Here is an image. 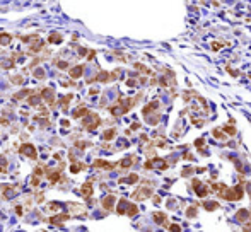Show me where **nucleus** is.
<instances>
[{
  "label": "nucleus",
  "mask_w": 251,
  "mask_h": 232,
  "mask_svg": "<svg viewBox=\"0 0 251 232\" xmlns=\"http://www.w3.org/2000/svg\"><path fill=\"white\" fill-rule=\"evenodd\" d=\"M243 195H244V191H243V188H241V186L227 188L225 191H222V193H220V196H222V198H225V200H229V201H239L241 198H243Z\"/></svg>",
  "instance_id": "1"
},
{
  "label": "nucleus",
  "mask_w": 251,
  "mask_h": 232,
  "mask_svg": "<svg viewBox=\"0 0 251 232\" xmlns=\"http://www.w3.org/2000/svg\"><path fill=\"white\" fill-rule=\"evenodd\" d=\"M99 123H101V118L96 113H89V114L85 116L82 120V127L87 130V132H92V130H96V128L99 127Z\"/></svg>",
  "instance_id": "2"
},
{
  "label": "nucleus",
  "mask_w": 251,
  "mask_h": 232,
  "mask_svg": "<svg viewBox=\"0 0 251 232\" xmlns=\"http://www.w3.org/2000/svg\"><path fill=\"white\" fill-rule=\"evenodd\" d=\"M19 152H21L22 155L29 157V159H38L36 147H34V145H31V143H24V145H22V147L19 148Z\"/></svg>",
  "instance_id": "3"
},
{
  "label": "nucleus",
  "mask_w": 251,
  "mask_h": 232,
  "mask_svg": "<svg viewBox=\"0 0 251 232\" xmlns=\"http://www.w3.org/2000/svg\"><path fill=\"white\" fill-rule=\"evenodd\" d=\"M149 196H152V190L150 188H138V190L132 195V198L137 201H142V200H147Z\"/></svg>",
  "instance_id": "4"
},
{
  "label": "nucleus",
  "mask_w": 251,
  "mask_h": 232,
  "mask_svg": "<svg viewBox=\"0 0 251 232\" xmlns=\"http://www.w3.org/2000/svg\"><path fill=\"white\" fill-rule=\"evenodd\" d=\"M41 99H45V102H48V104L51 106L53 102H55V90L51 89V87H46V89L41 90Z\"/></svg>",
  "instance_id": "5"
},
{
  "label": "nucleus",
  "mask_w": 251,
  "mask_h": 232,
  "mask_svg": "<svg viewBox=\"0 0 251 232\" xmlns=\"http://www.w3.org/2000/svg\"><path fill=\"white\" fill-rule=\"evenodd\" d=\"M115 201H116L115 195H108V196H104V198H103V208H104L106 212H111L113 208H115Z\"/></svg>",
  "instance_id": "6"
},
{
  "label": "nucleus",
  "mask_w": 251,
  "mask_h": 232,
  "mask_svg": "<svg viewBox=\"0 0 251 232\" xmlns=\"http://www.w3.org/2000/svg\"><path fill=\"white\" fill-rule=\"evenodd\" d=\"M79 193H80V196H84V198H89V196L92 195V183H91V181L84 183V185L80 186Z\"/></svg>",
  "instance_id": "7"
},
{
  "label": "nucleus",
  "mask_w": 251,
  "mask_h": 232,
  "mask_svg": "<svg viewBox=\"0 0 251 232\" xmlns=\"http://www.w3.org/2000/svg\"><path fill=\"white\" fill-rule=\"evenodd\" d=\"M68 213H70V215H79V213H80V215H85V208H84L82 205H75V203H68Z\"/></svg>",
  "instance_id": "8"
},
{
  "label": "nucleus",
  "mask_w": 251,
  "mask_h": 232,
  "mask_svg": "<svg viewBox=\"0 0 251 232\" xmlns=\"http://www.w3.org/2000/svg\"><path fill=\"white\" fill-rule=\"evenodd\" d=\"M84 74V65H75L73 69H70L68 75H70V79H80Z\"/></svg>",
  "instance_id": "9"
},
{
  "label": "nucleus",
  "mask_w": 251,
  "mask_h": 232,
  "mask_svg": "<svg viewBox=\"0 0 251 232\" xmlns=\"http://www.w3.org/2000/svg\"><path fill=\"white\" fill-rule=\"evenodd\" d=\"M249 217H251V213H249V210H246V208H241L237 213H236V220L237 222H246V220H249Z\"/></svg>",
  "instance_id": "10"
},
{
  "label": "nucleus",
  "mask_w": 251,
  "mask_h": 232,
  "mask_svg": "<svg viewBox=\"0 0 251 232\" xmlns=\"http://www.w3.org/2000/svg\"><path fill=\"white\" fill-rule=\"evenodd\" d=\"M157 108H159V101H152V102H149V104L144 108V111H142V113H144V116H149L152 111H156Z\"/></svg>",
  "instance_id": "11"
},
{
  "label": "nucleus",
  "mask_w": 251,
  "mask_h": 232,
  "mask_svg": "<svg viewBox=\"0 0 251 232\" xmlns=\"http://www.w3.org/2000/svg\"><path fill=\"white\" fill-rule=\"evenodd\" d=\"M70 218V213H62V215H55V217H51L50 218V224H62V222H65V220H68Z\"/></svg>",
  "instance_id": "12"
},
{
  "label": "nucleus",
  "mask_w": 251,
  "mask_h": 232,
  "mask_svg": "<svg viewBox=\"0 0 251 232\" xmlns=\"http://www.w3.org/2000/svg\"><path fill=\"white\" fill-rule=\"evenodd\" d=\"M94 167H101V169H115L116 164H111V162H106V160H101V159H98V160H94Z\"/></svg>",
  "instance_id": "13"
},
{
  "label": "nucleus",
  "mask_w": 251,
  "mask_h": 232,
  "mask_svg": "<svg viewBox=\"0 0 251 232\" xmlns=\"http://www.w3.org/2000/svg\"><path fill=\"white\" fill-rule=\"evenodd\" d=\"M135 160H137V157L135 155H130V157H125L123 160L120 162V167L121 169H128L132 166V164H135Z\"/></svg>",
  "instance_id": "14"
},
{
  "label": "nucleus",
  "mask_w": 251,
  "mask_h": 232,
  "mask_svg": "<svg viewBox=\"0 0 251 232\" xmlns=\"http://www.w3.org/2000/svg\"><path fill=\"white\" fill-rule=\"evenodd\" d=\"M92 80H98V82H108V80H111V74H108V72L103 70V72H99ZM92 80H91V82H92Z\"/></svg>",
  "instance_id": "15"
},
{
  "label": "nucleus",
  "mask_w": 251,
  "mask_h": 232,
  "mask_svg": "<svg viewBox=\"0 0 251 232\" xmlns=\"http://www.w3.org/2000/svg\"><path fill=\"white\" fill-rule=\"evenodd\" d=\"M89 113H91V111L87 109V108H77V109L72 113V116H73V118H84V116H87Z\"/></svg>",
  "instance_id": "16"
},
{
  "label": "nucleus",
  "mask_w": 251,
  "mask_h": 232,
  "mask_svg": "<svg viewBox=\"0 0 251 232\" xmlns=\"http://www.w3.org/2000/svg\"><path fill=\"white\" fill-rule=\"evenodd\" d=\"M60 171H62V169H58V171H48V178H50V183H51V185H55V183L60 179V176H62Z\"/></svg>",
  "instance_id": "17"
},
{
  "label": "nucleus",
  "mask_w": 251,
  "mask_h": 232,
  "mask_svg": "<svg viewBox=\"0 0 251 232\" xmlns=\"http://www.w3.org/2000/svg\"><path fill=\"white\" fill-rule=\"evenodd\" d=\"M154 220H156L157 224L167 225V215H164V213H161V212H156V213H154Z\"/></svg>",
  "instance_id": "18"
},
{
  "label": "nucleus",
  "mask_w": 251,
  "mask_h": 232,
  "mask_svg": "<svg viewBox=\"0 0 251 232\" xmlns=\"http://www.w3.org/2000/svg\"><path fill=\"white\" fill-rule=\"evenodd\" d=\"M128 206H130V203L126 200H120V205H118V208H116V212L120 213V215H123V213H126V210H128Z\"/></svg>",
  "instance_id": "19"
},
{
  "label": "nucleus",
  "mask_w": 251,
  "mask_h": 232,
  "mask_svg": "<svg viewBox=\"0 0 251 232\" xmlns=\"http://www.w3.org/2000/svg\"><path fill=\"white\" fill-rule=\"evenodd\" d=\"M11 41H12V36L9 32H0V44L2 46H7Z\"/></svg>",
  "instance_id": "20"
},
{
  "label": "nucleus",
  "mask_w": 251,
  "mask_h": 232,
  "mask_svg": "<svg viewBox=\"0 0 251 232\" xmlns=\"http://www.w3.org/2000/svg\"><path fill=\"white\" fill-rule=\"evenodd\" d=\"M2 191H4L5 198H12V196L16 195V190H12V186H7V185L2 186Z\"/></svg>",
  "instance_id": "21"
},
{
  "label": "nucleus",
  "mask_w": 251,
  "mask_h": 232,
  "mask_svg": "<svg viewBox=\"0 0 251 232\" xmlns=\"http://www.w3.org/2000/svg\"><path fill=\"white\" fill-rule=\"evenodd\" d=\"M48 41L53 43V44H58V43H62V34H58V32H51L50 38H48Z\"/></svg>",
  "instance_id": "22"
},
{
  "label": "nucleus",
  "mask_w": 251,
  "mask_h": 232,
  "mask_svg": "<svg viewBox=\"0 0 251 232\" xmlns=\"http://www.w3.org/2000/svg\"><path fill=\"white\" fill-rule=\"evenodd\" d=\"M140 179L137 174H130L128 178H123V179H120V183H128V185H133V183H137V181Z\"/></svg>",
  "instance_id": "23"
},
{
  "label": "nucleus",
  "mask_w": 251,
  "mask_h": 232,
  "mask_svg": "<svg viewBox=\"0 0 251 232\" xmlns=\"http://www.w3.org/2000/svg\"><path fill=\"white\" fill-rule=\"evenodd\" d=\"M115 137H116V130L115 128H110V130H106V132L103 133V138H104V140H113Z\"/></svg>",
  "instance_id": "24"
},
{
  "label": "nucleus",
  "mask_w": 251,
  "mask_h": 232,
  "mask_svg": "<svg viewBox=\"0 0 251 232\" xmlns=\"http://www.w3.org/2000/svg\"><path fill=\"white\" fill-rule=\"evenodd\" d=\"M39 101H41V96H34V94H31V96H29V99H27V102H29L31 106H34V108H36V106H39Z\"/></svg>",
  "instance_id": "25"
},
{
  "label": "nucleus",
  "mask_w": 251,
  "mask_h": 232,
  "mask_svg": "<svg viewBox=\"0 0 251 232\" xmlns=\"http://www.w3.org/2000/svg\"><path fill=\"white\" fill-rule=\"evenodd\" d=\"M84 167H85V166H84L82 162H73L72 167H70V172H72V174H77L79 171H82Z\"/></svg>",
  "instance_id": "26"
},
{
  "label": "nucleus",
  "mask_w": 251,
  "mask_h": 232,
  "mask_svg": "<svg viewBox=\"0 0 251 232\" xmlns=\"http://www.w3.org/2000/svg\"><path fill=\"white\" fill-rule=\"evenodd\" d=\"M137 213H138V206H137V205H133V203H130L128 210H126V215H128V217H135Z\"/></svg>",
  "instance_id": "27"
},
{
  "label": "nucleus",
  "mask_w": 251,
  "mask_h": 232,
  "mask_svg": "<svg viewBox=\"0 0 251 232\" xmlns=\"http://www.w3.org/2000/svg\"><path fill=\"white\" fill-rule=\"evenodd\" d=\"M212 135H214L215 138H219V140H224V138H225L224 130H222V128H215L214 132H212Z\"/></svg>",
  "instance_id": "28"
},
{
  "label": "nucleus",
  "mask_w": 251,
  "mask_h": 232,
  "mask_svg": "<svg viewBox=\"0 0 251 232\" xmlns=\"http://www.w3.org/2000/svg\"><path fill=\"white\" fill-rule=\"evenodd\" d=\"M31 94H33V90H31V89H24V90H21L19 94L14 96V99H22V97H26V96H31Z\"/></svg>",
  "instance_id": "29"
},
{
  "label": "nucleus",
  "mask_w": 251,
  "mask_h": 232,
  "mask_svg": "<svg viewBox=\"0 0 251 232\" xmlns=\"http://www.w3.org/2000/svg\"><path fill=\"white\" fill-rule=\"evenodd\" d=\"M147 121L150 123V125H157L159 123V120H161V114H156V116H145Z\"/></svg>",
  "instance_id": "30"
},
{
  "label": "nucleus",
  "mask_w": 251,
  "mask_h": 232,
  "mask_svg": "<svg viewBox=\"0 0 251 232\" xmlns=\"http://www.w3.org/2000/svg\"><path fill=\"white\" fill-rule=\"evenodd\" d=\"M133 67H135V69L138 70V72H142V74H150V70L147 69L145 65H142V63H135Z\"/></svg>",
  "instance_id": "31"
},
{
  "label": "nucleus",
  "mask_w": 251,
  "mask_h": 232,
  "mask_svg": "<svg viewBox=\"0 0 251 232\" xmlns=\"http://www.w3.org/2000/svg\"><path fill=\"white\" fill-rule=\"evenodd\" d=\"M205 208H207V210H217V208H219V203H217V201H210V203H205Z\"/></svg>",
  "instance_id": "32"
},
{
  "label": "nucleus",
  "mask_w": 251,
  "mask_h": 232,
  "mask_svg": "<svg viewBox=\"0 0 251 232\" xmlns=\"http://www.w3.org/2000/svg\"><path fill=\"white\" fill-rule=\"evenodd\" d=\"M72 97H73L72 94H67V96H65V97H63V99H62V102H60V104H62L63 108H67V106H68V102L72 101Z\"/></svg>",
  "instance_id": "33"
},
{
  "label": "nucleus",
  "mask_w": 251,
  "mask_h": 232,
  "mask_svg": "<svg viewBox=\"0 0 251 232\" xmlns=\"http://www.w3.org/2000/svg\"><path fill=\"white\" fill-rule=\"evenodd\" d=\"M34 77H36V79H45L46 74H45V70L43 69H38V70H34Z\"/></svg>",
  "instance_id": "34"
},
{
  "label": "nucleus",
  "mask_w": 251,
  "mask_h": 232,
  "mask_svg": "<svg viewBox=\"0 0 251 232\" xmlns=\"http://www.w3.org/2000/svg\"><path fill=\"white\" fill-rule=\"evenodd\" d=\"M224 44H225V43H220V41H214V43H212V50H214V51H219L220 48L224 46Z\"/></svg>",
  "instance_id": "35"
},
{
  "label": "nucleus",
  "mask_w": 251,
  "mask_h": 232,
  "mask_svg": "<svg viewBox=\"0 0 251 232\" xmlns=\"http://www.w3.org/2000/svg\"><path fill=\"white\" fill-rule=\"evenodd\" d=\"M195 215H197V208H195V206H190L188 210H186V217H190V218H193Z\"/></svg>",
  "instance_id": "36"
},
{
  "label": "nucleus",
  "mask_w": 251,
  "mask_h": 232,
  "mask_svg": "<svg viewBox=\"0 0 251 232\" xmlns=\"http://www.w3.org/2000/svg\"><path fill=\"white\" fill-rule=\"evenodd\" d=\"M191 172H195V167H186V169H183L181 171V176H184V178H188Z\"/></svg>",
  "instance_id": "37"
},
{
  "label": "nucleus",
  "mask_w": 251,
  "mask_h": 232,
  "mask_svg": "<svg viewBox=\"0 0 251 232\" xmlns=\"http://www.w3.org/2000/svg\"><path fill=\"white\" fill-rule=\"evenodd\" d=\"M222 130H224L227 135H236V128H234V127H224Z\"/></svg>",
  "instance_id": "38"
},
{
  "label": "nucleus",
  "mask_w": 251,
  "mask_h": 232,
  "mask_svg": "<svg viewBox=\"0 0 251 232\" xmlns=\"http://www.w3.org/2000/svg\"><path fill=\"white\" fill-rule=\"evenodd\" d=\"M89 145H91L89 142H77L75 143V147L77 148H85V147H89Z\"/></svg>",
  "instance_id": "39"
},
{
  "label": "nucleus",
  "mask_w": 251,
  "mask_h": 232,
  "mask_svg": "<svg viewBox=\"0 0 251 232\" xmlns=\"http://www.w3.org/2000/svg\"><path fill=\"white\" fill-rule=\"evenodd\" d=\"M227 72H229L232 77H239V72H237V70H234V69H231V67H227Z\"/></svg>",
  "instance_id": "40"
},
{
  "label": "nucleus",
  "mask_w": 251,
  "mask_h": 232,
  "mask_svg": "<svg viewBox=\"0 0 251 232\" xmlns=\"http://www.w3.org/2000/svg\"><path fill=\"white\" fill-rule=\"evenodd\" d=\"M12 82L14 84H22V77L21 75H16V77H12Z\"/></svg>",
  "instance_id": "41"
},
{
  "label": "nucleus",
  "mask_w": 251,
  "mask_h": 232,
  "mask_svg": "<svg viewBox=\"0 0 251 232\" xmlns=\"http://www.w3.org/2000/svg\"><path fill=\"white\" fill-rule=\"evenodd\" d=\"M169 230H171V232H181V229H179V225H176V224H173V225L169 227Z\"/></svg>",
  "instance_id": "42"
},
{
  "label": "nucleus",
  "mask_w": 251,
  "mask_h": 232,
  "mask_svg": "<svg viewBox=\"0 0 251 232\" xmlns=\"http://www.w3.org/2000/svg\"><path fill=\"white\" fill-rule=\"evenodd\" d=\"M48 208H50V210H60V205H58V203H50Z\"/></svg>",
  "instance_id": "43"
},
{
  "label": "nucleus",
  "mask_w": 251,
  "mask_h": 232,
  "mask_svg": "<svg viewBox=\"0 0 251 232\" xmlns=\"http://www.w3.org/2000/svg\"><path fill=\"white\" fill-rule=\"evenodd\" d=\"M31 185H33V186H38V185H39V178H38V176H33Z\"/></svg>",
  "instance_id": "44"
},
{
  "label": "nucleus",
  "mask_w": 251,
  "mask_h": 232,
  "mask_svg": "<svg viewBox=\"0 0 251 232\" xmlns=\"http://www.w3.org/2000/svg\"><path fill=\"white\" fill-rule=\"evenodd\" d=\"M57 65H58V69H62V70H63V69H67V67H68V63H67V62H58Z\"/></svg>",
  "instance_id": "45"
},
{
  "label": "nucleus",
  "mask_w": 251,
  "mask_h": 232,
  "mask_svg": "<svg viewBox=\"0 0 251 232\" xmlns=\"http://www.w3.org/2000/svg\"><path fill=\"white\" fill-rule=\"evenodd\" d=\"M203 143H205V140H203V138H198V140L195 142V147H202Z\"/></svg>",
  "instance_id": "46"
},
{
  "label": "nucleus",
  "mask_w": 251,
  "mask_h": 232,
  "mask_svg": "<svg viewBox=\"0 0 251 232\" xmlns=\"http://www.w3.org/2000/svg\"><path fill=\"white\" fill-rule=\"evenodd\" d=\"M41 174H43V169H41V167H36V169H34V176H38V178H39Z\"/></svg>",
  "instance_id": "47"
},
{
  "label": "nucleus",
  "mask_w": 251,
  "mask_h": 232,
  "mask_svg": "<svg viewBox=\"0 0 251 232\" xmlns=\"http://www.w3.org/2000/svg\"><path fill=\"white\" fill-rule=\"evenodd\" d=\"M138 128H140V123H133L132 125V130H138Z\"/></svg>",
  "instance_id": "48"
},
{
  "label": "nucleus",
  "mask_w": 251,
  "mask_h": 232,
  "mask_svg": "<svg viewBox=\"0 0 251 232\" xmlns=\"http://www.w3.org/2000/svg\"><path fill=\"white\" fill-rule=\"evenodd\" d=\"M0 164H2V166H4V171H5V164H7V160L4 157H0Z\"/></svg>",
  "instance_id": "49"
},
{
  "label": "nucleus",
  "mask_w": 251,
  "mask_h": 232,
  "mask_svg": "<svg viewBox=\"0 0 251 232\" xmlns=\"http://www.w3.org/2000/svg\"><path fill=\"white\" fill-rule=\"evenodd\" d=\"M126 84L130 85V87H133V85H137V82H135V80H128V82H126Z\"/></svg>",
  "instance_id": "50"
},
{
  "label": "nucleus",
  "mask_w": 251,
  "mask_h": 232,
  "mask_svg": "<svg viewBox=\"0 0 251 232\" xmlns=\"http://www.w3.org/2000/svg\"><path fill=\"white\" fill-rule=\"evenodd\" d=\"M154 203H161V198L159 196H154Z\"/></svg>",
  "instance_id": "51"
},
{
  "label": "nucleus",
  "mask_w": 251,
  "mask_h": 232,
  "mask_svg": "<svg viewBox=\"0 0 251 232\" xmlns=\"http://www.w3.org/2000/svg\"><path fill=\"white\" fill-rule=\"evenodd\" d=\"M16 212L19 213V215H21V213H22V206H17V208H16Z\"/></svg>",
  "instance_id": "52"
},
{
  "label": "nucleus",
  "mask_w": 251,
  "mask_h": 232,
  "mask_svg": "<svg viewBox=\"0 0 251 232\" xmlns=\"http://www.w3.org/2000/svg\"><path fill=\"white\" fill-rule=\"evenodd\" d=\"M248 191H249V195H251V181L248 183Z\"/></svg>",
  "instance_id": "53"
},
{
  "label": "nucleus",
  "mask_w": 251,
  "mask_h": 232,
  "mask_svg": "<svg viewBox=\"0 0 251 232\" xmlns=\"http://www.w3.org/2000/svg\"><path fill=\"white\" fill-rule=\"evenodd\" d=\"M0 172H4V169H0Z\"/></svg>",
  "instance_id": "54"
}]
</instances>
